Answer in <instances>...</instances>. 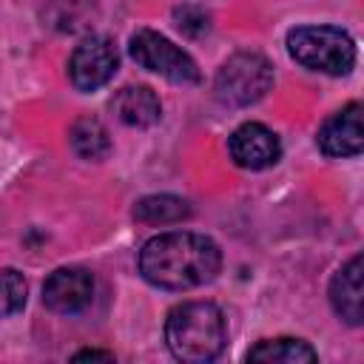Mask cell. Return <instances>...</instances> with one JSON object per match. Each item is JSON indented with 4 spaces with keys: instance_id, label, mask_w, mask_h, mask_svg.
Listing matches in <instances>:
<instances>
[{
    "instance_id": "5",
    "label": "cell",
    "mask_w": 364,
    "mask_h": 364,
    "mask_svg": "<svg viewBox=\"0 0 364 364\" xmlns=\"http://www.w3.org/2000/svg\"><path fill=\"white\" fill-rule=\"evenodd\" d=\"M131 57L136 60V65L176 82V85H196L202 80L196 63L191 60L188 51H182L179 46H173L168 37H162L154 28H136L131 34L128 43Z\"/></svg>"
},
{
    "instance_id": "14",
    "label": "cell",
    "mask_w": 364,
    "mask_h": 364,
    "mask_svg": "<svg viewBox=\"0 0 364 364\" xmlns=\"http://www.w3.org/2000/svg\"><path fill=\"white\" fill-rule=\"evenodd\" d=\"M71 148L82 159H102L111 151V139H108V131L102 128L100 119L82 117L71 125Z\"/></svg>"
},
{
    "instance_id": "16",
    "label": "cell",
    "mask_w": 364,
    "mask_h": 364,
    "mask_svg": "<svg viewBox=\"0 0 364 364\" xmlns=\"http://www.w3.org/2000/svg\"><path fill=\"white\" fill-rule=\"evenodd\" d=\"M173 23H176V28H179L185 37H193V40L210 31V14H208L202 6H196V3L176 6V9H173Z\"/></svg>"
},
{
    "instance_id": "9",
    "label": "cell",
    "mask_w": 364,
    "mask_h": 364,
    "mask_svg": "<svg viewBox=\"0 0 364 364\" xmlns=\"http://www.w3.org/2000/svg\"><path fill=\"white\" fill-rule=\"evenodd\" d=\"M321 154L327 156H355L364 148V131H361V105L350 102L341 111H336L316 136Z\"/></svg>"
},
{
    "instance_id": "8",
    "label": "cell",
    "mask_w": 364,
    "mask_h": 364,
    "mask_svg": "<svg viewBox=\"0 0 364 364\" xmlns=\"http://www.w3.org/2000/svg\"><path fill=\"white\" fill-rule=\"evenodd\" d=\"M91 296H94V279L82 267H60L43 284V304L65 316L88 307Z\"/></svg>"
},
{
    "instance_id": "1",
    "label": "cell",
    "mask_w": 364,
    "mask_h": 364,
    "mask_svg": "<svg viewBox=\"0 0 364 364\" xmlns=\"http://www.w3.org/2000/svg\"><path fill=\"white\" fill-rule=\"evenodd\" d=\"M222 267L219 245L193 230H171L148 239L139 250V273L162 290H191L216 279Z\"/></svg>"
},
{
    "instance_id": "10",
    "label": "cell",
    "mask_w": 364,
    "mask_h": 364,
    "mask_svg": "<svg viewBox=\"0 0 364 364\" xmlns=\"http://www.w3.org/2000/svg\"><path fill=\"white\" fill-rule=\"evenodd\" d=\"M330 304L333 310L353 327L364 318V290H361V256H353L341 264L330 282Z\"/></svg>"
},
{
    "instance_id": "17",
    "label": "cell",
    "mask_w": 364,
    "mask_h": 364,
    "mask_svg": "<svg viewBox=\"0 0 364 364\" xmlns=\"http://www.w3.org/2000/svg\"><path fill=\"white\" fill-rule=\"evenodd\" d=\"M85 358H102V361H111L114 353H108V350H80V353L74 355V361H85Z\"/></svg>"
},
{
    "instance_id": "11",
    "label": "cell",
    "mask_w": 364,
    "mask_h": 364,
    "mask_svg": "<svg viewBox=\"0 0 364 364\" xmlns=\"http://www.w3.org/2000/svg\"><path fill=\"white\" fill-rule=\"evenodd\" d=\"M111 108L131 128H148V125L159 122V117H162L159 97L148 85H125L111 100Z\"/></svg>"
},
{
    "instance_id": "4",
    "label": "cell",
    "mask_w": 364,
    "mask_h": 364,
    "mask_svg": "<svg viewBox=\"0 0 364 364\" xmlns=\"http://www.w3.org/2000/svg\"><path fill=\"white\" fill-rule=\"evenodd\" d=\"M273 85V65L259 51H239L228 57L213 80V94L228 108H242L262 100Z\"/></svg>"
},
{
    "instance_id": "15",
    "label": "cell",
    "mask_w": 364,
    "mask_h": 364,
    "mask_svg": "<svg viewBox=\"0 0 364 364\" xmlns=\"http://www.w3.org/2000/svg\"><path fill=\"white\" fill-rule=\"evenodd\" d=\"M26 296H28V284L23 273H17L14 267L0 270V318L20 313L26 304Z\"/></svg>"
},
{
    "instance_id": "6",
    "label": "cell",
    "mask_w": 364,
    "mask_h": 364,
    "mask_svg": "<svg viewBox=\"0 0 364 364\" xmlns=\"http://www.w3.org/2000/svg\"><path fill=\"white\" fill-rule=\"evenodd\" d=\"M117 46L102 34H91L74 48L68 60V77L77 91H97L117 74Z\"/></svg>"
},
{
    "instance_id": "2",
    "label": "cell",
    "mask_w": 364,
    "mask_h": 364,
    "mask_svg": "<svg viewBox=\"0 0 364 364\" xmlns=\"http://www.w3.org/2000/svg\"><path fill=\"white\" fill-rule=\"evenodd\" d=\"M228 341V324L213 301L176 304L165 318V344L185 364L213 361Z\"/></svg>"
},
{
    "instance_id": "7",
    "label": "cell",
    "mask_w": 364,
    "mask_h": 364,
    "mask_svg": "<svg viewBox=\"0 0 364 364\" xmlns=\"http://www.w3.org/2000/svg\"><path fill=\"white\" fill-rule=\"evenodd\" d=\"M228 151H230V159L239 168L264 171V168H270V165L279 162L282 142H279V136L267 125H262V122H245V125H239L230 134Z\"/></svg>"
},
{
    "instance_id": "3",
    "label": "cell",
    "mask_w": 364,
    "mask_h": 364,
    "mask_svg": "<svg viewBox=\"0 0 364 364\" xmlns=\"http://www.w3.org/2000/svg\"><path fill=\"white\" fill-rule=\"evenodd\" d=\"M287 51L310 71L330 77L350 74L355 65V43L336 26H299L287 34Z\"/></svg>"
},
{
    "instance_id": "13",
    "label": "cell",
    "mask_w": 364,
    "mask_h": 364,
    "mask_svg": "<svg viewBox=\"0 0 364 364\" xmlns=\"http://www.w3.org/2000/svg\"><path fill=\"white\" fill-rule=\"evenodd\" d=\"M191 216V205L182 196L171 193H154L134 205V219L145 225H173Z\"/></svg>"
},
{
    "instance_id": "12",
    "label": "cell",
    "mask_w": 364,
    "mask_h": 364,
    "mask_svg": "<svg viewBox=\"0 0 364 364\" xmlns=\"http://www.w3.org/2000/svg\"><path fill=\"white\" fill-rule=\"evenodd\" d=\"M318 353L301 341V338H264L256 347L247 350V361H273V364H301V361H316Z\"/></svg>"
}]
</instances>
